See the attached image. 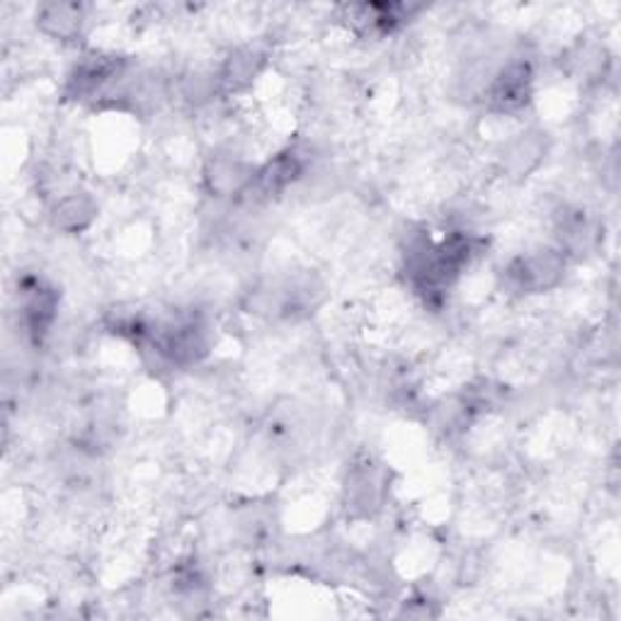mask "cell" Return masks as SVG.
<instances>
[{"label":"cell","instance_id":"8","mask_svg":"<svg viewBox=\"0 0 621 621\" xmlns=\"http://www.w3.org/2000/svg\"><path fill=\"white\" fill-rule=\"evenodd\" d=\"M383 495V481L381 471L371 464H359L349 473L347 481V503L355 507V510L369 513L379 507Z\"/></svg>","mask_w":621,"mask_h":621},{"label":"cell","instance_id":"6","mask_svg":"<svg viewBox=\"0 0 621 621\" xmlns=\"http://www.w3.org/2000/svg\"><path fill=\"white\" fill-rule=\"evenodd\" d=\"M97 217V205L95 199L90 195H66L59 202H56L54 209H51V221L56 229H61L66 233H81L85 231L90 223L95 221Z\"/></svg>","mask_w":621,"mask_h":621},{"label":"cell","instance_id":"4","mask_svg":"<svg viewBox=\"0 0 621 621\" xmlns=\"http://www.w3.org/2000/svg\"><path fill=\"white\" fill-rule=\"evenodd\" d=\"M22 323H25L27 333L42 341L44 335L49 333L51 323L56 319V307H59V299H56V291L44 287L42 281H27L22 287Z\"/></svg>","mask_w":621,"mask_h":621},{"label":"cell","instance_id":"3","mask_svg":"<svg viewBox=\"0 0 621 621\" xmlns=\"http://www.w3.org/2000/svg\"><path fill=\"white\" fill-rule=\"evenodd\" d=\"M257 171L235 156H214L205 165V187L211 197H235L251 189Z\"/></svg>","mask_w":621,"mask_h":621},{"label":"cell","instance_id":"9","mask_svg":"<svg viewBox=\"0 0 621 621\" xmlns=\"http://www.w3.org/2000/svg\"><path fill=\"white\" fill-rule=\"evenodd\" d=\"M263 64H265L263 54H257L253 49H235L221 66L219 85L229 90H241L248 83L255 81V76L260 73V69H263Z\"/></svg>","mask_w":621,"mask_h":621},{"label":"cell","instance_id":"5","mask_svg":"<svg viewBox=\"0 0 621 621\" xmlns=\"http://www.w3.org/2000/svg\"><path fill=\"white\" fill-rule=\"evenodd\" d=\"M83 18V8L76 3H44L37 10V27L47 37L71 42L81 35Z\"/></svg>","mask_w":621,"mask_h":621},{"label":"cell","instance_id":"1","mask_svg":"<svg viewBox=\"0 0 621 621\" xmlns=\"http://www.w3.org/2000/svg\"><path fill=\"white\" fill-rule=\"evenodd\" d=\"M563 255L559 251H537L525 257H517L515 263L507 267V279L517 291L525 294H539L551 287H556L563 277Z\"/></svg>","mask_w":621,"mask_h":621},{"label":"cell","instance_id":"7","mask_svg":"<svg viewBox=\"0 0 621 621\" xmlns=\"http://www.w3.org/2000/svg\"><path fill=\"white\" fill-rule=\"evenodd\" d=\"M544 151L547 149H544V139H541V134H534V131L519 134V137L507 143L503 151L505 171L510 175L527 177L541 163Z\"/></svg>","mask_w":621,"mask_h":621},{"label":"cell","instance_id":"2","mask_svg":"<svg viewBox=\"0 0 621 621\" xmlns=\"http://www.w3.org/2000/svg\"><path fill=\"white\" fill-rule=\"evenodd\" d=\"M532 95V69L525 61H510L493 76L485 97L493 110L517 112L529 103Z\"/></svg>","mask_w":621,"mask_h":621}]
</instances>
